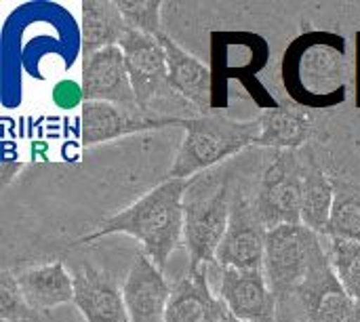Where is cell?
Segmentation results:
<instances>
[{
	"mask_svg": "<svg viewBox=\"0 0 360 322\" xmlns=\"http://www.w3.org/2000/svg\"><path fill=\"white\" fill-rule=\"evenodd\" d=\"M346 38L335 32L310 30L289 42L281 59V80L300 108L325 110L346 101L348 93Z\"/></svg>",
	"mask_w": 360,
	"mask_h": 322,
	"instance_id": "6da1fadb",
	"label": "cell"
},
{
	"mask_svg": "<svg viewBox=\"0 0 360 322\" xmlns=\"http://www.w3.org/2000/svg\"><path fill=\"white\" fill-rule=\"evenodd\" d=\"M188 181L167 179L129 209L103 219V224L76 243H93L112 234H129L143 245L146 255L165 272L171 253L184 238V194Z\"/></svg>",
	"mask_w": 360,
	"mask_h": 322,
	"instance_id": "7a4b0ae2",
	"label": "cell"
},
{
	"mask_svg": "<svg viewBox=\"0 0 360 322\" xmlns=\"http://www.w3.org/2000/svg\"><path fill=\"white\" fill-rule=\"evenodd\" d=\"M232 198L228 169L205 171L188 181L184 194V238L190 253V270L215 264L228 230Z\"/></svg>",
	"mask_w": 360,
	"mask_h": 322,
	"instance_id": "3957f363",
	"label": "cell"
},
{
	"mask_svg": "<svg viewBox=\"0 0 360 322\" xmlns=\"http://www.w3.org/2000/svg\"><path fill=\"white\" fill-rule=\"evenodd\" d=\"M186 127L184 143L173 160L169 179H188L194 173H205L219 165L228 156L249 148L259 141L262 122L259 120H232L217 116H198L181 120Z\"/></svg>",
	"mask_w": 360,
	"mask_h": 322,
	"instance_id": "277c9868",
	"label": "cell"
},
{
	"mask_svg": "<svg viewBox=\"0 0 360 322\" xmlns=\"http://www.w3.org/2000/svg\"><path fill=\"white\" fill-rule=\"evenodd\" d=\"M276 322H360V306L325 257L304 283L276 297Z\"/></svg>",
	"mask_w": 360,
	"mask_h": 322,
	"instance_id": "5b68a950",
	"label": "cell"
},
{
	"mask_svg": "<svg viewBox=\"0 0 360 322\" xmlns=\"http://www.w3.org/2000/svg\"><path fill=\"white\" fill-rule=\"evenodd\" d=\"M325 257H329V253H325L321 236L304 224L268 230L264 274L274 297H281L304 283Z\"/></svg>",
	"mask_w": 360,
	"mask_h": 322,
	"instance_id": "8992f818",
	"label": "cell"
},
{
	"mask_svg": "<svg viewBox=\"0 0 360 322\" xmlns=\"http://www.w3.org/2000/svg\"><path fill=\"white\" fill-rule=\"evenodd\" d=\"M266 230L302 224V156L283 150L264 171L253 200Z\"/></svg>",
	"mask_w": 360,
	"mask_h": 322,
	"instance_id": "52a82bcc",
	"label": "cell"
},
{
	"mask_svg": "<svg viewBox=\"0 0 360 322\" xmlns=\"http://www.w3.org/2000/svg\"><path fill=\"white\" fill-rule=\"evenodd\" d=\"M266 236L268 230L257 215L255 202H251V198L243 192H236L232 198L228 230L217 249L215 264L219 268L234 270H264Z\"/></svg>",
	"mask_w": 360,
	"mask_h": 322,
	"instance_id": "ba28073f",
	"label": "cell"
},
{
	"mask_svg": "<svg viewBox=\"0 0 360 322\" xmlns=\"http://www.w3.org/2000/svg\"><path fill=\"white\" fill-rule=\"evenodd\" d=\"M213 84L226 89L228 80L236 78L253 95L259 86L255 76L268 59V44L262 36L251 32H213L211 34ZM262 89V86H259Z\"/></svg>",
	"mask_w": 360,
	"mask_h": 322,
	"instance_id": "9c48e42d",
	"label": "cell"
},
{
	"mask_svg": "<svg viewBox=\"0 0 360 322\" xmlns=\"http://www.w3.org/2000/svg\"><path fill=\"white\" fill-rule=\"evenodd\" d=\"M120 49L124 53V63L131 76L137 108L146 112L154 97L171 89L167 53L156 36H148L131 27L122 38Z\"/></svg>",
	"mask_w": 360,
	"mask_h": 322,
	"instance_id": "30bf717a",
	"label": "cell"
},
{
	"mask_svg": "<svg viewBox=\"0 0 360 322\" xmlns=\"http://www.w3.org/2000/svg\"><path fill=\"white\" fill-rule=\"evenodd\" d=\"M82 99L114 103L122 110L137 108L131 76L120 46L101 49L82 61ZM139 110V108H137Z\"/></svg>",
	"mask_w": 360,
	"mask_h": 322,
	"instance_id": "8fae6325",
	"label": "cell"
},
{
	"mask_svg": "<svg viewBox=\"0 0 360 322\" xmlns=\"http://www.w3.org/2000/svg\"><path fill=\"white\" fill-rule=\"evenodd\" d=\"M217 289L232 316L247 322H276V297L264 270L219 268Z\"/></svg>",
	"mask_w": 360,
	"mask_h": 322,
	"instance_id": "7c38bea8",
	"label": "cell"
},
{
	"mask_svg": "<svg viewBox=\"0 0 360 322\" xmlns=\"http://www.w3.org/2000/svg\"><path fill=\"white\" fill-rule=\"evenodd\" d=\"M171 291L162 270L146 253H139L122 287L131 322H165Z\"/></svg>",
	"mask_w": 360,
	"mask_h": 322,
	"instance_id": "4fadbf2b",
	"label": "cell"
},
{
	"mask_svg": "<svg viewBox=\"0 0 360 322\" xmlns=\"http://www.w3.org/2000/svg\"><path fill=\"white\" fill-rule=\"evenodd\" d=\"M74 304L86 322H131L118 285L91 264L74 270Z\"/></svg>",
	"mask_w": 360,
	"mask_h": 322,
	"instance_id": "5bb4252c",
	"label": "cell"
},
{
	"mask_svg": "<svg viewBox=\"0 0 360 322\" xmlns=\"http://www.w3.org/2000/svg\"><path fill=\"white\" fill-rule=\"evenodd\" d=\"M228 308L209 287L207 270H190L173 285L165 322H224Z\"/></svg>",
	"mask_w": 360,
	"mask_h": 322,
	"instance_id": "9a60e30c",
	"label": "cell"
},
{
	"mask_svg": "<svg viewBox=\"0 0 360 322\" xmlns=\"http://www.w3.org/2000/svg\"><path fill=\"white\" fill-rule=\"evenodd\" d=\"M156 38L167 53L171 89L186 97L200 112L213 108V72L202 61L186 53L165 30L158 32Z\"/></svg>",
	"mask_w": 360,
	"mask_h": 322,
	"instance_id": "2e32d148",
	"label": "cell"
},
{
	"mask_svg": "<svg viewBox=\"0 0 360 322\" xmlns=\"http://www.w3.org/2000/svg\"><path fill=\"white\" fill-rule=\"evenodd\" d=\"M165 124H181V120H148L114 103L84 101L80 118V139L84 146H95L133 131H146Z\"/></svg>",
	"mask_w": 360,
	"mask_h": 322,
	"instance_id": "e0dca14e",
	"label": "cell"
},
{
	"mask_svg": "<svg viewBox=\"0 0 360 322\" xmlns=\"http://www.w3.org/2000/svg\"><path fill=\"white\" fill-rule=\"evenodd\" d=\"M300 156H302V224L308 230L316 232L319 236H327L335 186L325 175L312 152H304Z\"/></svg>",
	"mask_w": 360,
	"mask_h": 322,
	"instance_id": "ac0fdd59",
	"label": "cell"
},
{
	"mask_svg": "<svg viewBox=\"0 0 360 322\" xmlns=\"http://www.w3.org/2000/svg\"><path fill=\"white\" fill-rule=\"evenodd\" d=\"M17 283L27 306L38 314L74 302V276L59 262L32 268L19 274Z\"/></svg>",
	"mask_w": 360,
	"mask_h": 322,
	"instance_id": "d6986e66",
	"label": "cell"
},
{
	"mask_svg": "<svg viewBox=\"0 0 360 322\" xmlns=\"http://www.w3.org/2000/svg\"><path fill=\"white\" fill-rule=\"evenodd\" d=\"M129 25L116 2L84 0L82 2V55L89 57L108 46H120Z\"/></svg>",
	"mask_w": 360,
	"mask_h": 322,
	"instance_id": "ffe728a7",
	"label": "cell"
},
{
	"mask_svg": "<svg viewBox=\"0 0 360 322\" xmlns=\"http://www.w3.org/2000/svg\"><path fill=\"white\" fill-rule=\"evenodd\" d=\"M262 133L257 146L274 150H297L312 133V118L293 108H268L262 118Z\"/></svg>",
	"mask_w": 360,
	"mask_h": 322,
	"instance_id": "44dd1931",
	"label": "cell"
},
{
	"mask_svg": "<svg viewBox=\"0 0 360 322\" xmlns=\"http://www.w3.org/2000/svg\"><path fill=\"white\" fill-rule=\"evenodd\" d=\"M335 196L327 236L335 240L360 243V186L333 181Z\"/></svg>",
	"mask_w": 360,
	"mask_h": 322,
	"instance_id": "7402d4cb",
	"label": "cell"
},
{
	"mask_svg": "<svg viewBox=\"0 0 360 322\" xmlns=\"http://www.w3.org/2000/svg\"><path fill=\"white\" fill-rule=\"evenodd\" d=\"M329 257L340 283L360 306V243L331 238Z\"/></svg>",
	"mask_w": 360,
	"mask_h": 322,
	"instance_id": "603a6c76",
	"label": "cell"
},
{
	"mask_svg": "<svg viewBox=\"0 0 360 322\" xmlns=\"http://www.w3.org/2000/svg\"><path fill=\"white\" fill-rule=\"evenodd\" d=\"M120 13L124 15V21L131 30L143 32L148 36H156L158 32H162L160 25V8L162 2L158 0H118L116 2Z\"/></svg>",
	"mask_w": 360,
	"mask_h": 322,
	"instance_id": "cb8c5ba5",
	"label": "cell"
},
{
	"mask_svg": "<svg viewBox=\"0 0 360 322\" xmlns=\"http://www.w3.org/2000/svg\"><path fill=\"white\" fill-rule=\"evenodd\" d=\"M0 318L6 322L15 321H36L38 312H34L17 283V276H13L8 270L0 274Z\"/></svg>",
	"mask_w": 360,
	"mask_h": 322,
	"instance_id": "d4e9b609",
	"label": "cell"
},
{
	"mask_svg": "<svg viewBox=\"0 0 360 322\" xmlns=\"http://www.w3.org/2000/svg\"><path fill=\"white\" fill-rule=\"evenodd\" d=\"M352 82H354V105H356V108H360V32H356V36H354Z\"/></svg>",
	"mask_w": 360,
	"mask_h": 322,
	"instance_id": "484cf974",
	"label": "cell"
},
{
	"mask_svg": "<svg viewBox=\"0 0 360 322\" xmlns=\"http://www.w3.org/2000/svg\"><path fill=\"white\" fill-rule=\"evenodd\" d=\"M21 169H23L21 162H17V160H4V165H2V169H0V181H2V186L6 188V186L13 181V177L19 175Z\"/></svg>",
	"mask_w": 360,
	"mask_h": 322,
	"instance_id": "4316f807",
	"label": "cell"
},
{
	"mask_svg": "<svg viewBox=\"0 0 360 322\" xmlns=\"http://www.w3.org/2000/svg\"><path fill=\"white\" fill-rule=\"evenodd\" d=\"M224 322H247V321H240V318H236V316L228 314V316H226V321H224Z\"/></svg>",
	"mask_w": 360,
	"mask_h": 322,
	"instance_id": "83f0119b",
	"label": "cell"
}]
</instances>
